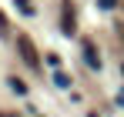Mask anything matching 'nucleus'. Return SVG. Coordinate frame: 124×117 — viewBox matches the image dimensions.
I'll return each mask as SVG.
<instances>
[{
	"label": "nucleus",
	"mask_w": 124,
	"mask_h": 117,
	"mask_svg": "<svg viewBox=\"0 0 124 117\" xmlns=\"http://www.w3.org/2000/svg\"><path fill=\"white\" fill-rule=\"evenodd\" d=\"M0 34H7V17L0 14Z\"/></svg>",
	"instance_id": "obj_8"
},
{
	"label": "nucleus",
	"mask_w": 124,
	"mask_h": 117,
	"mask_svg": "<svg viewBox=\"0 0 124 117\" xmlns=\"http://www.w3.org/2000/svg\"><path fill=\"white\" fill-rule=\"evenodd\" d=\"M84 57H87V64H91L94 70H101V57H97V50H94L91 40H84Z\"/></svg>",
	"instance_id": "obj_2"
},
{
	"label": "nucleus",
	"mask_w": 124,
	"mask_h": 117,
	"mask_svg": "<svg viewBox=\"0 0 124 117\" xmlns=\"http://www.w3.org/2000/svg\"><path fill=\"white\" fill-rule=\"evenodd\" d=\"M17 7H20L23 14H34V7H30V3H27V0H17Z\"/></svg>",
	"instance_id": "obj_6"
},
{
	"label": "nucleus",
	"mask_w": 124,
	"mask_h": 117,
	"mask_svg": "<svg viewBox=\"0 0 124 117\" xmlns=\"http://www.w3.org/2000/svg\"><path fill=\"white\" fill-rule=\"evenodd\" d=\"M54 84H57V87H70V77H67V74H54Z\"/></svg>",
	"instance_id": "obj_5"
},
{
	"label": "nucleus",
	"mask_w": 124,
	"mask_h": 117,
	"mask_svg": "<svg viewBox=\"0 0 124 117\" xmlns=\"http://www.w3.org/2000/svg\"><path fill=\"white\" fill-rule=\"evenodd\" d=\"M17 47H20V57L27 60L30 67H34V64H37V54H34V44H30L27 37H17Z\"/></svg>",
	"instance_id": "obj_1"
},
{
	"label": "nucleus",
	"mask_w": 124,
	"mask_h": 117,
	"mask_svg": "<svg viewBox=\"0 0 124 117\" xmlns=\"http://www.w3.org/2000/svg\"><path fill=\"white\" fill-rule=\"evenodd\" d=\"M64 34L67 37L74 34V10H70V3H64Z\"/></svg>",
	"instance_id": "obj_3"
},
{
	"label": "nucleus",
	"mask_w": 124,
	"mask_h": 117,
	"mask_svg": "<svg viewBox=\"0 0 124 117\" xmlns=\"http://www.w3.org/2000/svg\"><path fill=\"white\" fill-rule=\"evenodd\" d=\"M10 87H14L17 94H27V84H23V80H17V77H10Z\"/></svg>",
	"instance_id": "obj_4"
},
{
	"label": "nucleus",
	"mask_w": 124,
	"mask_h": 117,
	"mask_svg": "<svg viewBox=\"0 0 124 117\" xmlns=\"http://www.w3.org/2000/svg\"><path fill=\"white\" fill-rule=\"evenodd\" d=\"M114 3H117V0H101V10H111Z\"/></svg>",
	"instance_id": "obj_7"
},
{
	"label": "nucleus",
	"mask_w": 124,
	"mask_h": 117,
	"mask_svg": "<svg viewBox=\"0 0 124 117\" xmlns=\"http://www.w3.org/2000/svg\"><path fill=\"white\" fill-rule=\"evenodd\" d=\"M0 117H14V114H0Z\"/></svg>",
	"instance_id": "obj_9"
}]
</instances>
